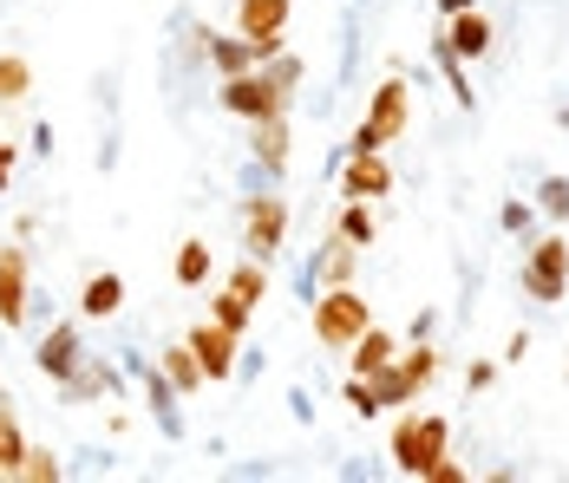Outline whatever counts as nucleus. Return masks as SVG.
Masks as SVG:
<instances>
[{"instance_id": "nucleus-16", "label": "nucleus", "mask_w": 569, "mask_h": 483, "mask_svg": "<svg viewBox=\"0 0 569 483\" xmlns=\"http://www.w3.org/2000/svg\"><path fill=\"white\" fill-rule=\"evenodd\" d=\"M210 66H217V79H236V72H249L256 66V47L242 40V33H210Z\"/></svg>"}, {"instance_id": "nucleus-3", "label": "nucleus", "mask_w": 569, "mask_h": 483, "mask_svg": "<svg viewBox=\"0 0 569 483\" xmlns=\"http://www.w3.org/2000/svg\"><path fill=\"white\" fill-rule=\"evenodd\" d=\"M406 124H412V85L393 72V79L373 92V111L360 118V131H353V144H347V151H387V144L406 138Z\"/></svg>"}, {"instance_id": "nucleus-5", "label": "nucleus", "mask_w": 569, "mask_h": 483, "mask_svg": "<svg viewBox=\"0 0 569 483\" xmlns=\"http://www.w3.org/2000/svg\"><path fill=\"white\" fill-rule=\"evenodd\" d=\"M432 379H439V353H432V346H412V353H399L393 366L373 379V392H380V412H387V405H412V399H419Z\"/></svg>"}, {"instance_id": "nucleus-2", "label": "nucleus", "mask_w": 569, "mask_h": 483, "mask_svg": "<svg viewBox=\"0 0 569 483\" xmlns=\"http://www.w3.org/2000/svg\"><path fill=\"white\" fill-rule=\"evenodd\" d=\"M367 326H373V308L360 301V288H353V281L328 288V294L315 301V340H321L328 353H347V346H353Z\"/></svg>"}, {"instance_id": "nucleus-26", "label": "nucleus", "mask_w": 569, "mask_h": 483, "mask_svg": "<svg viewBox=\"0 0 569 483\" xmlns=\"http://www.w3.org/2000/svg\"><path fill=\"white\" fill-rule=\"evenodd\" d=\"M210 321H223L229 333H249V321H256V308H249V301H236V294H217V301H210Z\"/></svg>"}, {"instance_id": "nucleus-10", "label": "nucleus", "mask_w": 569, "mask_h": 483, "mask_svg": "<svg viewBox=\"0 0 569 483\" xmlns=\"http://www.w3.org/2000/svg\"><path fill=\"white\" fill-rule=\"evenodd\" d=\"M27 249H0V326H20L27 321Z\"/></svg>"}, {"instance_id": "nucleus-19", "label": "nucleus", "mask_w": 569, "mask_h": 483, "mask_svg": "<svg viewBox=\"0 0 569 483\" xmlns=\"http://www.w3.org/2000/svg\"><path fill=\"white\" fill-rule=\"evenodd\" d=\"M27 92H33V59L0 53V105H20Z\"/></svg>"}, {"instance_id": "nucleus-8", "label": "nucleus", "mask_w": 569, "mask_h": 483, "mask_svg": "<svg viewBox=\"0 0 569 483\" xmlns=\"http://www.w3.org/2000/svg\"><path fill=\"white\" fill-rule=\"evenodd\" d=\"M387 190H393V163H387V151H347V170H341L347 203H380Z\"/></svg>"}, {"instance_id": "nucleus-27", "label": "nucleus", "mask_w": 569, "mask_h": 483, "mask_svg": "<svg viewBox=\"0 0 569 483\" xmlns=\"http://www.w3.org/2000/svg\"><path fill=\"white\" fill-rule=\"evenodd\" d=\"M537 210H543V215H569V177H543Z\"/></svg>"}, {"instance_id": "nucleus-24", "label": "nucleus", "mask_w": 569, "mask_h": 483, "mask_svg": "<svg viewBox=\"0 0 569 483\" xmlns=\"http://www.w3.org/2000/svg\"><path fill=\"white\" fill-rule=\"evenodd\" d=\"M335 229H341L353 249H367V242H373V203H347V210L335 215Z\"/></svg>"}, {"instance_id": "nucleus-25", "label": "nucleus", "mask_w": 569, "mask_h": 483, "mask_svg": "<svg viewBox=\"0 0 569 483\" xmlns=\"http://www.w3.org/2000/svg\"><path fill=\"white\" fill-rule=\"evenodd\" d=\"M106 385H112V373H106V366H92V360H86V366H79V373L66 379V399H72V405H86V399H99V392H106Z\"/></svg>"}, {"instance_id": "nucleus-14", "label": "nucleus", "mask_w": 569, "mask_h": 483, "mask_svg": "<svg viewBox=\"0 0 569 483\" xmlns=\"http://www.w3.org/2000/svg\"><path fill=\"white\" fill-rule=\"evenodd\" d=\"M118 308H124V281H118L112 269L92 274V281L79 288V314H86V321H112Z\"/></svg>"}, {"instance_id": "nucleus-12", "label": "nucleus", "mask_w": 569, "mask_h": 483, "mask_svg": "<svg viewBox=\"0 0 569 483\" xmlns=\"http://www.w3.org/2000/svg\"><path fill=\"white\" fill-rule=\"evenodd\" d=\"M399 353H406V346H399V333H387V326H367V333L347 346V360H353V373L360 379H380Z\"/></svg>"}, {"instance_id": "nucleus-21", "label": "nucleus", "mask_w": 569, "mask_h": 483, "mask_svg": "<svg viewBox=\"0 0 569 483\" xmlns=\"http://www.w3.org/2000/svg\"><path fill=\"white\" fill-rule=\"evenodd\" d=\"M353 255H360V249H353L341 229H335V235H328V255H321V281H328V288L353 281Z\"/></svg>"}, {"instance_id": "nucleus-11", "label": "nucleus", "mask_w": 569, "mask_h": 483, "mask_svg": "<svg viewBox=\"0 0 569 483\" xmlns=\"http://www.w3.org/2000/svg\"><path fill=\"white\" fill-rule=\"evenodd\" d=\"M439 47H452L458 59H485L491 53V20H485L478 7H465V13H452V20L439 27Z\"/></svg>"}, {"instance_id": "nucleus-31", "label": "nucleus", "mask_w": 569, "mask_h": 483, "mask_svg": "<svg viewBox=\"0 0 569 483\" xmlns=\"http://www.w3.org/2000/svg\"><path fill=\"white\" fill-rule=\"evenodd\" d=\"M0 405H7V385H0Z\"/></svg>"}, {"instance_id": "nucleus-6", "label": "nucleus", "mask_w": 569, "mask_h": 483, "mask_svg": "<svg viewBox=\"0 0 569 483\" xmlns=\"http://www.w3.org/2000/svg\"><path fill=\"white\" fill-rule=\"evenodd\" d=\"M242 242H249V255L256 262H276L288 242V203L282 197H249L242 203Z\"/></svg>"}, {"instance_id": "nucleus-28", "label": "nucleus", "mask_w": 569, "mask_h": 483, "mask_svg": "<svg viewBox=\"0 0 569 483\" xmlns=\"http://www.w3.org/2000/svg\"><path fill=\"white\" fill-rule=\"evenodd\" d=\"M419 483H465V464H458L452 451H446V457H439V464H432V471H426Z\"/></svg>"}, {"instance_id": "nucleus-22", "label": "nucleus", "mask_w": 569, "mask_h": 483, "mask_svg": "<svg viewBox=\"0 0 569 483\" xmlns=\"http://www.w3.org/2000/svg\"><path fill=\"white\" fill-rule=\"evenodd\" d=\"M13 483H59V457L47 444H27V457L13 464Z\"/></svg>"}, {"instance_id": "nucleus-4", "label": "nucleus", "mask_w": 569, "mask_h": 483, "mask_svg": "<svg viewBox=\"0 0 569 483\" xmlns=\"http://www.w3.org/2000/svg\"><path fill=\"white\" fill-rule=\"evenodd\" d=\"M523 294L530 301H543V308H557V301H569V235H543L530 255H523Z\"/></svg>"}, {"instance_id": "nucleus-18", "label": "nucleus", "mask_w": 569, "mask_h": 483, "mask_svg": "<svg viewBox=\"0 0 569 483\" xmlns=\"http://www.w3.org/2000/svg\"><path fill=\"white\" fill-rule=\"evenodd\" d=\"M223 288L236 294V301H249V308H262V301H269V269H262V262L249 255V262H236V269H229V281H223Z\"/></svg>"}, {"instance_id": "nucleus-15", "label": "nucleus", "mask_w": 569, "mask_h": 483, "mask_svg": "<svg viewBox=\"0 0 569 483\" xmlns=\"http://www.w3.org/2000/svg\"><path fill=\"white\" fill-rule=\"evenodd\" d=\"M158 373L171 379V392H183V399L210 385V379H203V360L190 353V340H177V346H164V366H158Z\"/></svg>"}, {"instance_id": "nucleus-17", "label": "nucleus", "mask_w": 569, "mask_h": 483, "mask_svg": "<svg viewBox=\"0 0 569 483\" xmlns=\"http://www.w3.org/2000/svg\"><path fill=\"white\" fill-rule=\"evenodd\" d=\"M256 163L262 170H288V118H262L256 124Z\"/></svg>"}, {"instance_id": "nucleus-1", "label": "nucleus", "mask_w": 569, "mask_h": 483, "mask_svg": "<svg viewBox=\"0 0 569 483\" xmlns=\"http://www.w3.org/2000/svg\"><path fill=\"white\" fill-rule=\"evenodd\" d=\"M446 451H452V425H446L439 412H426V419L406 412V419L393 425V471L399 477H426Z\"/></svg>"}, {"instance_id": "nucleus-30", "label": "nucleus", "mask_w": 569, "mask_h": 483, "mask_svg": "<svg viewBox=\"0 0 569 483\" xmlns=\"http://www.w3.org/2000/svg\"><path fill=\"white\" fill-rule=\"evenodd\" d=\"M465 7H478V0H439V20H452V13H465Z\"/></svg>"}, {"instance_id": "nucleus-23", "label": "nucleus", "mask_w": 569, "mask_h": 483, "mask_svg": "<svg viewBox=\"0 0 569 483\" xmlns=\"http://www.w3.org/2000/svg\"><path fill=\"white\" fill-rule=\"evenodd\" d=\"M27 457V431H20V419L0 405V477H13V464Z\"/></svg>"}, {"instance_id": "nucleus-7", "label": "nucleus", "mask_w": 569, "mask_h": 483, "mask_svg": "<svg viewBox=\"0 0 569 483\" xmlns=\"http://www.w3.org/2000/svg\"><path fill=\"white\" fill-rule=\"evenodd\" d=\"M183 340H190V353L203 360V379H210V385L236 373V353H242V333H229L223 321H197L190 333H183Z\"/></svg>"}, {"instance_id": "nucleus-13", "label": "nucleus", "mask_w": 569, "mask_h": 483, "mask_svg": "<svg viewBox=\"0 0 569 483\" xmlns=\"http://www.w3.org/2000/svg\"><path fill=\"white\" fill-rule=\"evenodd\" d=\"M236 33H242V40L288 33V0H236Z\"/></svg>"}, {"instance_id": "nucleus-20", "label": "nucleus", "mask_w": 569, "mask_h": 483, "mask_svg": "<svg viewBox=\"0 0 569 483\" xmlns=\"http://www.w3.org/2000/svg\"><path fill=\"white\" fill-rule=\"evenodd\" d=\"M210 269H217V262H210L203 242H177V288H203Z\"/></svg>"}, {"instance_id": "nucleus-29", "label": "nucleus", "mask_w": 569, "mask_h": 483, "mask_svg": "<svg viewBox=\"0 0 569 483\" xmlns=\"http://www.w3.org/2000/svg\"><path fill=\"white\" fill-rule=\"evenodd\" d=\"M13 163H20V151H13V144H0V197H7V183H13Z\"/></svg>"}, {"instance_id": "nucleus-9", "label": "nucleus", "mask_w": 569, "mask_h": 483, "mask_svg": "<svg viewBox=\"0 0 569 483\" xmlns=\"http://www.w3.org/2000/svg\"><path fill=\"white\" fill-rule=\"evenodd\" d=\"M33 360H40V373H47V379H59V385H66V379L86 366V340H79V326H72V321L53 326V333L40 340V353H33Z\"/></svg>"}]
</instances>
